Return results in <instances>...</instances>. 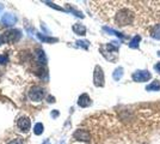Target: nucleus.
<instances>
[{
	"label": "nucleus",
	"instance_id": "obj_4",
	"mask_svg": "<svg viewBox=\"0 0 160 144\" xmlns=\"http://www.w3.org/2000/svg\"><path fill=\"white\" fill-rule=\"evenodd\" d=\"M104 82H105V79H104V72H103V69L100 67V66H96L94 67V72H93V83L96 87H104Z\"/></svg>",
	"mask_w": 160,
	"mask_h": 144
},
{
	"label": "nucleus",
	"instance_id": "obj_13",
	"mask_svg": "<svg viewBox=\"0 0 160 144\" xmlns=\"http://www.w3.org/2000/svg\"><path fill=\"white\" fill-rule=\"evenodd\" d=\"M43 129H44L43 124L37 123L36 125H35V127H33V133L37 135V136H40V135H42V132H43Z\"/></svg>",
	"mask_w": 160,
	"mask_h": 144
},
{
	"label": "nucleus",
	"instance_id": "obj_12",
	"mask_svg": "<svg viewBox=\"0 0 160 144\" xmlns=\"http://www.w3.org/2000/svg\"><path fill=\"white\" fill-rule=\"evenodd\" d=\"M151 36L153 39H157V40H160V24H157L152 28V31H151Z\"/></svg>",
	"mask_w": 160,
	"mask_h": 144
},
{
	"label": "nucleus",
	"instance_id": "obj_1",
	"mask_svg": "<svg viewBox=\"0 0 160 144\" xmlns=\"http://www.w3.org/2000/svg\"><path fill=\"white\" fill-rule=\"evenodd\" d=\"M134 21V12L128 8V7H123L120 11H117L115 14V23L117 27H127L130 25Z\"/></svg>",
	"mask_w": 160,
	"mask_h": 144
},
{
	"label": "nucleus",
	"instance_id": "obj_11",
	"mask_svg": "<svg viewBox=\"0 0 160 144\" xmlns=\"http://www.w3.org/2000/svg\"><path fill=\"white\" fill-rule=\"evenodd\" d=\"M146 90H148V91H159L160 90V82L159 81H153L151 84H148V85H147Z\"/></svg>",
	"mask_w": 160,
	"mask_h": 144
},
{
	"label": "nucleus",
	"instance_id": "obj_18",
	"mask_svg": "<svg viewBox=\"0 0 160 144\" xmlns=\"http://www.w3.org/2000/svg\"><path fill=\"white\" fill-rule=\"evenodd\" d=\"M154 69L157 70V71H158V72H160V62H158V64H157V65H155V66H154Z\"/></svg>",
	"mask_w": 160,
	"mask_h": 144
},
{
	"label": "nucleus",
	"instance_id": "obj_6",
	"mask_svg": "<svg viewBox=\"0 0 160 144\" xmlns=\"http://www.w3.org/2000/svg\"><path fill=\"white\" fill-rule=\"evenodd\" d=\"M73 138L80 142H90L91 141V136H90V132L86 130H82L79 129L73 133Z\"/></svg>",
	"mask_w": 160,
	"mask_h": 144
},
{
	"label": "nucleus",
	"instance_id": "obj_21",
	"mask_svg": "<svg viewBox=\"0 0 160 144\" xmlns=\"http://www.w3.org/2000/svg\"><path fill=\"white\" fill-rule=\"evenodd\" d=\"M0 10H1V6H0Z\"/></svg>",
	"mask_w": 160,
	"mask_h": 144
},
{
	"label": "nucleus",
	"instance_id": "obj_19",
	"mask_svg": "<svg viewBox=\"0 0 160 144\" xmlns=\"http://www.w3.org/2000/svg\"><path fill=\"white\" fill-rule=\"evenodd\" d=\"M43 144H50V143H49V141H46V142H44Z\"/></svg>",
	"mask_w": 160,
	"mask_h": 144
},
{
	"label": "nucleus",
	"instance_id": "obj_14",
	"mask_svg": "<svg viewBox=\"0 0 160 144\" xmlns=\"http://www.w3.org/2000/svg\"><path fill=\"white\" fill-rule=\"evenodd\" d=\"M141 41V37L138 35V36H135L133 40L130 41V43H129V47L130 48H138L139 47V42Z\"/></svg>",
	"mask_w": 160,
	"mask_h": 144
},
{
	"label": "nucleus",
	"instance_id": "obj_5",
	"mask_svg": "<svg viewBox=\"0 0 160 144\" xmlns=\"http://www.w3.org/2000/svg\"><path fill=\"white\" fill-rule=\"evenodd\" d=\"M17 127L19 129L20 131H23V132H28V131L30 130V127H31V121H30V119L25 115H22V117L18 118V120H17Z\"/></svg>",
	"mask_w": 160,
	"mask_h": 144
},
{
	"label": "nucleus",
	"instance_id": "obj_10",
	"mask_svg": "<svg viewBox=\"0 0 160 144\" xmlns=\"http://www.w3.org/2000/svg\"><path fill=\"white\" fill-rule=\"evenodd\" d=\"M14 22H16V17L13 14H5L2 17V19H1V23L4 25H12Z\"/></svg>",
	"mask_w": 160,
	"mask_h": 144
},
{
	"label": "nucleus",
	"instance_id": "obj_15",
	"mask_svg": "<svg viewBox=\"0 0 160 144\" xmlns=\"http://www.w3.org/2000/svg\"><path fill=\"white\" fill-rule=\"evenodd\" d=\"M123 76V69L122 67H118V69L115 70V73H113V78L116 79V81H118L121 79V77Z\"/></svg>",
	"mask_w": 160,
	"mask_h": 144
},
{
	"label": "nucleus",
	"instance_id": "obj_3",
	"mask_svg": "<svg viewBox=\"0 0 160 144\" xmlns=\"http://www.w3.org/2000/svg\"><path fill=\"white\" fill-rule=\"evenodd\" d=\"M20 34L19 30L17 29H11V30H7L6 33L0 36V41L1 42H6V43H13V42H17L20 39Z\"/></svg>",
	"mask_w": 160,
	"mask_h": 144
},
{
	"label": "nucleus",
	"instance_id": "obj_17",
	"mask_svg": "<svg viewBox=\"0 0 160 144\" xmlns=\"http://www.w3.org/2000/svg\"><path fill=\"white\" fill-rule=\"evenodd\" d=\"M7 62V56L0 55V64H6Z\"/></svg>",
	"mask_w": 160,
	"mask_h": 144
},
{
	"label": "nucleus",
	"instance_id": "obj_8",
	"mask_svg": "<svg viewBox=\"0 0 160 144\" xmlns=\"http://www.w3.org/2000/svg\"><path fill=\"white\" fill-rule=\"evenodd\" d=\"M78 104L82 108H86V107L92 104V100L87 94H82V95H80L79 100H78Z\"/></svg>",
	"mask_w": 160,
	"mask_h": 144
},
{
	"label": "nucleus",
	"instance_id": "obj_20",
	"mask_svg": "<svg viewBox=\"0 0 160 144\" xmlns=\"http://www.w3.org/2000/svg\"><path fill=\"white\" fill-rule=\"evenodd\" d=\"M158 55H160V52H159V53H158Z\"/></svg>",
	"mask_w": 160,
	"mask_h": 144
},
{
	"label": "nucleus",
	"instance_id": "obj_16",
	"mask_svg": "<svg viewBox=\"0 0 160 144\" xmlns=\"http://www.w3.org/2000/svg\"><path fill=\"white\" fill-rule=\"evenodd\" d=\"M7 144H23V141H22L20 138H16V139L11 141L10 143H7Z\"/></svg>",
	"mask_w": 160,
	"mask_h": 144
},
{
	"label": "nucleus",
	"instance_id": "obj_2",
	"mask_svg": "<svg viewBox=\"0 0 160 144\" xmlns=\"http://www.w3.org/2000/svg\"><path fill=\"white\" fill-rule=\"evenodd\" d=\"M28 95H29V99L31 101H33V102H40V101L43 100V97L46 96V90H44V88L40 87V85H33V87L30 88Z\"/></svg>",
	"mask_w": 160,
	"mask_h": 144
},
{
	"label": "nucleus",
	"instance_id": "obj_9",
	"mask_svg": "<svg viewBox=\"0 0 160 144\" xmlns=\"http://www.w3.org/2000/svg\"><path fill=\"white\" fill-rule=\"evenodd\" d=\"M72 30H73L77 35H82V36H84V35L86 34V28L84 27L82 24H80V23L74 24L73 27H72Z\"/></svg>",
	"mask_w": 160,
	"mask_h": 144
},
{
	"label": "nucleus",
	"instance_id": "obj_7",
	"mask_svg": "<svg viewBox=\"0 0 160 144\" xmlns=\"http://www.w3.org/2000/svg\"><path fill=\"white\" fill-rule=\"evenodd\" d=\"M152 75L146 71V70H142V71H136L133 75V79L135 82H147L148 79H151Z\"/></svg>",
	"mask_w": 160,
	"mask_h": 144
}]
</instances>
